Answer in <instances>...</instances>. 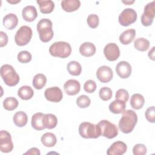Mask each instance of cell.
I'll return each instance as SVG.
<instances>
[{
	"label": "cell",
	"mask_w": 155,
	"mask_h": 155,
	"mask_svg": "<svg viewBox=\"0 0 155 155\" xmlns=\"http://www.w3.org/2000/svg\"><path fill=\"white\" fill-rule=\"evenodd\" d=\"M64 88L66 94L70 96L77 94L81 90V85L79 81L75 79H69L67 81L64 85Z\"/></svg>",
	"instance_id": "cell-16"
},
{
	"label": "cell",
	"mask_w": 155,
	"mask_h": 155,
	"mask_svg": "<svg viewBox=\"0 0 155 155\" xmlns=\"http://www.w3.org/2000/svg\"><path fill=\"white\" fill-rule=\"evenodd\" d=\"M137 17V13L134 9L127 8L123 10V11L120 13L118 21L121 25L126 27L136 22Z\"/></svg>",
	"instance_id": "cell-9"
},
{
	"label": "cell",
	"mask_w": 155,
	"mask_h": 155,
	"mask_svg": "<svg viewBox=\"0 0 155 155\" xmlns=\"http://www.w3.org/2000/svg\"><path fill=\"white\" fill-rule=\"evenodd\" d=\"M148 55V57L150 58V59H151L153 61L154 60V47H152L151 50L149 51Z\"/></svg>",
	"instance_id": "cell-44"
},
{
	"label": "cell",
	"mask_w": 155,
	"mask_h": 155,
	"mask_svg": "<svg viewBox=\"0 0 155 155\" xmlns=\"http://www.w3.org/2000/svg\"><path fill=\"white\" fill-rule=\"evenodd\" d=\"M18 101L14 97H8L3 101L4 108L8 111H12L16 109L18 106Z\"/></svg>",
	"instance_id": "cell-33"
},
{
	"label": "cell",
	"mask_w": 155,
	"mask_h": 155,
	"mask_svg": "<svg viewBox=\"0 0 155 155\" xmlns=\"http://www.w3.org/2000/svg\"><path fill=\"white\" fill-rule=\"evenodd\" d=\"M44 115V113L39 112L34 114L32 116L31 124L32 127L36 130H42L45 128L43 125L42 121Z\"/></svg>",
	"instance_id": "cell-25"
},
{
	"label": "cell",
	"mask_w": 155,
	"mask_h": 155,
	"mask_svg": "<svg viewBox=\"0 0 155 155\" xmlns=\"http://www.w3.org/2000/svg\"><path fill=\"white\" fill-rule=\"evenodd\" d=\"M18 95L22 100H28L33 96L34 91L30 86L24 85L18 89Z\"/></svg>",
	"instance_id": "cell-29"
},
{
	"label": "cell",
	"mask_w": 155,
	"mask_h": 155,
	"mask_svg": "<svg viewBox=\"0 0 155 155\" xmlns=\"http://www.w3.org/2000/svg\"><path fill=\"white\" fill-rule=\"evenodd\" d=\"M41 140L42 143L46 147H54L57 142V139L56 136L50 132L45 133L44 134L41 138Z\"/></svg>",
	"instance_id": "cell-28"
},
{
	"label": "cell",
	"mask_w": 155,
	"mask_h": 155,
	"mask_svg": "<svg viewBox=\"0 0 155 155\" xmlns=\"http://www.w3.org/2000/svg\"><path fill=\"white\" fill-rule=\"evenodd\" d=\"M115 97L116 99H120L127 102L129 99V93L127 90L124 88H120L116 91Z\"/></svg>",
	"instance_id": "cell-38"
},
{
	"label": "cell",
	"mask_w": 155,
	"mask_h": 155,
	"mask_svg": "<svg viewBox=\"0 0 155 155\" xmlns=\"http://www.w3.org/2000/svg\"><path fill=\"white\" fill-rule=\"evenodd\" d=\"M36 2L39 6L40 12L44 14H48L53 12L54 3L51 0H37Z\"/></svg>",
	"instance_id": "cell-22"
},
{
	"label": "cell",
	"mask_w": 155,
	"mask_h": 155,
	"mask_svg": "<svg viewBox=\"0 0 155 155\" xmlns=\"http://www.w3.org/2000/svg\"><path fill=\"white\" fill-rule=\"evenodd\" d=\"M33 32L31 28L27 25L21 26L16 31L15 36L16 44L19 46L27 45L30 41Z\"/></svg>",
	"instance_id": "cell-6"
},
{
	"label": "cell",
	"mask_w": 155,
	"mask_h": 155,
	"mask_svg": "<svg viewBox=\"0 0 155 155\" xmlns=\"http://www.w3.org/2000/svg\"><path fill=\"white\" fill-rule=\"evenodd\" d=\"M67 70L71 75L79 76L82 72V67L78 61H72L67 64Z\"/></svg>",
	"instance_id": "cell-30"
},
{
	"label": "cell",
	"mask_w": 155,
	"mask_h": 155,
	"mask_svg": "<svg viewBox=\"0 0 155 155\" xmlns=\"http://www.w3.org/2000/svg\"><path fill=\"white\" fill-rule=\"evenodd\" d=\"M104 54L106 59L110 61L117 60L120 56V50L118 45L113 42L107 44L104 48Z\"/></svg>",
	"instance_id": "cell-11"
},
{
	"label": "cell",
	"mask_w": 155,
	"mask_h": 155,
	"mask_svg": "<svg viewBox=\"0 0 155 155\" xmlns=\"http://www.w3.org/2000/svg\"><path fill=\"white\" fill-rule=\"evenodd\" d=\"M1 76L5 84L10 87L16 85L20 80L18 74L9 64H4L1 66Z\"/></svg>",
	"instance_id": "cell-3"
},
{
	"label": "cell",
	"mask_w": 155,
	"mask_h": 155,
	"mask_svg": "<svg viewBox=\"0 0 155 155\" xmlns=\"http://www.w3.org/2000/svg\"><path fill=\"white\" fill-rule=\"evenodd\" d=\"M78 131L80 136L85 139H96L101 136L98 125H94L88 122H82L79 125Z\"/></svg>",
	"instance_id": "cell-5"
},
{
	"label": "cell",
	"mask_w": 155,
	"mask_h": 155,
	"mask_svg": "<svg viewBox=\"0 0 155 155\" xmlns=\"http://www.w3.org/2000/svg\"><path fill=\"white\" fill-rule=\"evenodd\" d=\"M96 51V46L91 42H85L82 44L79 47L80 53L85 57H90L93 56Z\"/></svg>",
	"instance_id": "cell-19"
},
{
	"label": "cell",
	"mask_w": 155,
	"mask_h": 155,
	"mask_svg": "<svg viewBox=\"0 0 155 155\" xmlns=\"http://www.w3.org/2000/svg\"><path fill=\"white\" fill-rule=\"evenodd\" d=\"M91 104V100L88 96L86 95H81L76 99L77 105L81 108H85L88 107Z\"/></svg>",
	"instance_id": "cell-34"
},
{
	"label": "cell",
	"mask_w": 155,
	"mask_h": 155,
	"mask_svg": "<svg viewBox=\"0 0 155 155\" xmlns=\"http://www.w3.org/2000/svg\"><path fill=\"white\" fill-rule=\"evenodd\" d=\"M8 42V36L5 33L2 31H0V47H2L7 45Z\"/></svg>",
	"instance_id": "cell-42"
},
{
	"label": "cell",
	"mask_w": 155,
	"mask_h": 155,
	"mask_svg": "<svg viewBox=\"0 0 155 155\" xmlns=\"http://www.w3.org/2000/svg\"><path fill=\"white\" fill-rule=\"evenodd\" d=\"M42 121L44 127L47 129H53L55 128L58 124V119L56 116L51 113L44 114Z\"/></svg>",
	"instance_id": "cell-24"
},
{
	"label": "cell",
	"mask_w": 155,
	"mask_h": 155,
	"mask_svg": "<svg viewBox=\"0 0 155 155\" xmlns=\"http://www.w3.org/2000/svg\"><path fill=\"white\" fill-rule=\"evenodd\" d=\"M112 94L113 93L111 89L107 87H102L99 91V95L100 98L104 101L110 100L112 97Z\"/></svg>",
	"instance_id": "cell-35"
},
{
	"label": "cell",
	"mask_w": 155,
	"mask_h": 155,
	"mask_svg": "<svg viewBox=\"0 0 155 155\" xmlns=\"http://www.w3.org/2000/svg\"><path fill=\"white\" fill-rule=\"evenodd\" d=\"M145 116L147 120L151 123H154L155 122V109L154 106L148 107L145 113Z\"/></svg>",
	"instance_id": "cell-41"
},
{
	"label": "cell",
	"mask_w": 155,
	"mask_h": 155,
	"mask_svg": "<svg viewBox=\"0 0 155 155\" xmlns=\"http://www.w3.org/2000/svg\"><path fill=\"white\" fill-rule=\"evenodd\" d=\"M122 113V117L119 122V128L122 133H130L133 130L137 124V114L131 110H124Z\"/></svg>",
	"instance_id": "cell-1"
},
{
	"label": "cell",
	"mask_w": 155,
	"mask_h": 155,
	"mask_svg": "<svg viewBox=\"0 0 155 155\" xmlns=\"http://www.w3.org/2000/svg\"><path fill=\"white\" fill-rule=\"evenodd\" d=\"M23 19L27 22H32L38 16L37 10L33 5L25 6L22 11Z\"/></svg>",
	"instance_id": "cell-17"
},
{
	"label": "cell",
	"mask_w": 155,
	"mask_h": 155,
	"mask_svg": "<svg viewBox=\"0 0 155 155\" xmlns=\"http://www.w3.org/2000/svg\"><path fill=\"white\" fill-rule=\"evenodd\" d=\"M126 107V102L120 99H116L111 102L109 105L110 111L114 114L122 113Z\"/></svg>",
	"instance_id": "cell-23"
},
{
	"label": "cell",
	"mask_w": 155,
	"mask_h": 155,
	"mask_svg": "<svg viewBox=\"0 0 155 155\" xmlns=\"http://www.w3.org/2000/svg\"><path fill=\"white\" fill-rule=\"evenodd\" d=\"M116 71L120 78L122 79L128 78L131 73V65L127 61H120L116 65Z\"/></svg>",
	"instance_id": "cell-15"
},
{
	"label": "cell",
	"mask_w": 155,
	"mask_h": 155,
	"mask_svg": "<svg viewBox=\"0 0 155 155\" xmlns=\"http://www.w3.org/2000/svg\"><path fill=\"white\" fill-rule=\"evenodd\" d=\"M136 30L134 28H130L123 31L119 36V41L124 45L130 44L134 39Z\"/></svg>",
	"instance_id": "cell-20"
},
{
	"label": "cell",
	"mask_w": 155,
	"mask_h": 155,
	"mask_svg": "<svg viewBox=\"0 0 155 155\" xmlns=\"http://www.w3.org/2000/svg\"><path fill=\"white\" fill-rule=\"evenodd\" d=\"M44 96L47 100L53 102H59L63 97L62 91L58 87L47 88L44 92Z\"/></svg>",
	"instance_id": "cell-12"
},
{
	"label": "cell",
	"mask_w": 155,
	"mask_h": 155,
	"mask_svg": "<svg viewBox=\"0 0 155 155\" xmlns=\"http://www.w3.org/2000/svg\"><path fill=\"white\" fill-rule=\"evenodd\" d=\"M13 149V143L11 134L5 130L0 131V150L2 153H8Z\"/></svg>",
	"instance_id": "cell-10"
},
{
	"label": "cell",
	"mask_w": 155,
	"mask_h": 155,
	"mask_svg": "<svg viewBox=\"0 0 155 155\" xmlns=\"http://www.w3.org/2000/svg\"><path fill=\"white\" fill-rule=\"evenodd\" d=\"M96 76L100 82L102 83H107L112 79L113 73L110 67L102 65L99 67L97 70Z\"/></svg>",
	"instance_id": "cell-13"
},
{
	"label": "cell",
	"mask_w": 155,
	"mask_h": 155,
	"mask_svg": "<svg viewBox=\"0 0 155 155\" xmlns=\"http://www.w3.org/2000/svg\"><path fill=\"white\" fill-rule=\"evenodd\" d=\"M81 5L79 0H64L61 1L62 9L67 12H72L78 10Z\"/></svg>",
	"instance_id": "cell-21"
},
{
	"label": "cell",
	"mask_w": 155,
	"mask_h": 155,
	"mask_svg": "<svg viewBox=\"0 0 155 155\" xmlns=\"http://www.w3.org/2000/svg\"><path fill=\"white\" fill-rule=\"evenodd\" d=\"M134 2V1H122V2L123 3H125L126 4H131L132 3H133Z\"/></svg>",
	"instance_id": "cell-45"
},
{
	"label": "cell",
	"mask_w": 155,
	"mask_h": 155,
	"mask_svg": "<svg viewBox=\"0 0 155 155\" xmlns=\"http://www.w3.org/2000/svg\"><path fill=\"white\" fill-rule=\"evenodd\" d=\"M87 22L88 26L91 28H96L99 22V16L96 14H90L88 16Z\"/></svg>",
	"instance_id": "cell-37"
},
{
	"label": "cell",
	"mask_w": 155,
	"mask_h": 155,
	"mask_svg": "<svg viewBox=\"0 0 155 155\" xmlns=\"http://www.w3.org/2000/svg\"><path fill=\"white\" fill-rule=\"evenodd\" d=\"M134 48L140 51H147L150 47V42L144 38H139L134 42Z\"/></svg>",
	"instance_id": "cell-32"
},
{
	"label": "cell",
	"mask_w": 155,
	"mask_h": 155,
	"mask_svg": "<svg viewBox=\"0 0 155 155\" xmlns=\"http://www.w3.org/2000/svg\"><path fill=\"white\" fill-rule=\"evenodd\" d=\"M14 124L18 127H24L28 121V116L27 114L22 111L16 112L13 118Z\"/></svg>",
	"instance_id": "cell-27"
},
{
	"label": "cell",
	"mask_w": 155,
	"mask_h": 155,
	"mask_svg": "<svg viewBox=\"0 0 155 155\" xmlns=\"http://www.w3.org/2000/svg\"><path fill=\"white\" fill-rule=\"evenodd\" d=\"M24 154H36V155H40L41 153L39 151V150L36 147L31 148L29 149L27 152H25Z\"/></svg>",
	"instance_id": "cell-43"
},
{
	"label": "cell",
	"mask_w": 155,
	"mask_h": 155,
	"mask_svg": "<svg viewBox=\"0 0 155 155\" xmlns=\"http://www.w3.org/2000/svg\"><path fill=\"white\" fill-rule=\"evenodd\" d=\"M84 90L88 93H91L94 92L96 89V84L93 80H88L87 81L84 85Z\"/></svg>",
	"instance_id": "cell-40"
},
{
	"label": "cell",
	"mask_w": 155,
	"mask_h": 155,
	"mask_svg": "<svg viewBox=\"0 0 155 155\" xmlns=\"http://www.w3.org/2000/svg\"><path fill=\"white\" fill-rule=\"evenodd\" d=\"M155 16V1L148 3L144 7V12L141 16V23L148 27L152 24Z\"/></svg>",
	"instance_id": "cell-8"
},
{
	"label": "cell",
	"mask_w": 155,
	"mask_h": 155,
	"mask_svg": "<svg viewBox=\"0 0 155 155\" xmlns=\"http://www.w3.org/2000/svg\"><path fill=\"white\" fill-rule=\"evenodd\" d=\"M4 27L7 30L14 29L18 24V19L14 13H8L6 15L2 20Z\"/></svg>",
	"instance_id": "cell-18"
},
{
	"label": "cell",
	"mask_w": 155,
	"mask_h": 155,
	"mask_svg": "<svg viewBox=\"0 0 155 155\" xmlns=\"http://www.w3.org/2000/svg\"><path fill=\"white\" fill-rule=\"evenodd\" d=\"M53 23L49 19L42 18L37 24V31L39 33V39L43 42L50 41L54 36L52 29Z\"/></svg>",
	"instance_id": "cell-2"
},
{
	"label": "cell",
	"mask_w": 155,
	"mask_h": 155,
	"mask_svg": "<svg viewBox=\"0 0 155 155\" xmlns=\"http://www.w3.org/2000/svg\"><path fill=\"white\" fill-rule=\"evenodd\" d=\"M101 130V136L107 139H113L118 134V128L117 126L107 120H102L98 124Z\"/></svg>",
	"instance_id": "cell-7"
},
{
	"label": "cell",
	"mask_w": 155,
	"mask_h": 155,
	"mask_svg": "<svg viewBox=\"0 0 155 155\" xmlns=\"http://www.w3.org/2000/svg\"><path fill=\"white\" fill-rule=\"evenodd\" d=\"M18 60L21 63H28L31 61L32 59V56L30 52L28 51L23 50L20 51L17 56Z\"/></svg>",
	"instance_id": "cell-36"
},
{
	"label": "cell",
	"mask_w": 155,
	"mask_h": 155,
	"mask_svg": "<svg viewBox=\"0 0 155 155\" xmlns=\"http://www.w3.org/2000/svg\"><path fill=\"white\" fill-rule=\"evenodd\" d=\"M127 145L124 142L119 140L111 144L108 148L107 154L108 155H122L127 151Z\"/></svg>",
	"instance_id": "cell-14"
},
{
	"label": "cell",
	"mask_w": 155,
	"mask_h": 155,
	"mask_svg": "<svg viewBox=\"0 0 155 155\" xmlns=\"http://www.w3.org/2000/svg\"><path fill=\"white\" fill-rule=\"evenodd\" d=\"M33 85L37 90L42 89L46 84L47 78L42 73L36 74L33 79Z\"/></svg>",
	"instance_id": "cell-31"
},
{
	"label": "cell",
	"mask_w": 155,
	"mask_h": 155,
	"mask_svg": "<svg viewBox=\"0 0 155 155\" xmlns=\"http://www.w3.org/2000/svg\"><path fill=\"white\" fill-rule=\"evenodd\" d=\"M144 104L145 99L142 94L139 93H135L131 96L130 99V105L133 109H140L143 107Z\"/></svg>",
	"instance_id": "cell-26"
},
{
	"label": "cell",
	"mask_w": 155,
	"mask_h": 155,
	"mask_svg": "<svg viewBox=\"0 0 155 155\" xmlns=\"http://www.w3.org/2000/svg\"><path fill=\"white\" fill-rule=\"evenodd\" d=\"M147 147L142 143L136 144L133 148V153L134 155H144L147 153Z\"/></svg>",
	"instance_id": "cell-39"
},
{
	"label": "cell",
	"mask_w": 155,
	"mask_h": 155,
	"mask_svg": "<svg viewBox=\"0 0 155 155\" xmlns=\"http://www.w3.org/2000/svg\"><path fill=\"white\" fill-rule=\"evenodd\" d=\"M49 53L54 57L66 58L71 54V47L67 42H55L50 46Z\"/></svg>",
	"instance_id": "cell-4"
}]
</instances>
